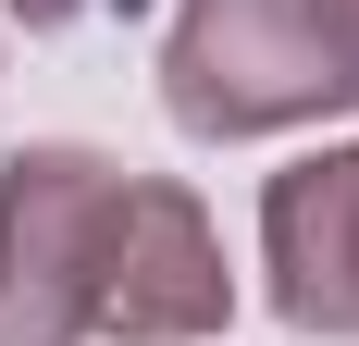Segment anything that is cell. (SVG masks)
I'll list each match as a JSON object with an SVG mask.
<instances>
[{"mask_svg": "<svg viewBox=\"0 0 359 346\" xmlns=\"http://www.w3.org/2000/svg\"><path fill=\"white\" fill-rule=\"evenodd\" d=\"M223 260L174 186H124L87 148H25L0 186V346L211 334Z\"/></svg>", "mask_w": 359, "mask_h": 346, "instance_id": "cell-1", "label": "cell"}, {"mask_svg": "<svg viewBox=\"0 0 359 346\" xmlns=\"http://www.w3.org/2000/svg\"><path fill=\"white\" fill-rule=\"evenodd\" d=\"M323 99H359V62L334 50L323 0H198L174 37V111L198 137H260Z\"/></svg>", "mask_w": 359, "mask_h": 346, "instance_id": "cell-2", "label": "cell"}, {"mask_svg": "<svg viewBox=\"0 0 359 346\" xmlns=\"http://www.w3.org/2000/svg\"><path fill=\"white\" fill-rule=\"evenodd\" d=\"M273 297L285 321L359 334V148L273 186Z\"/></svg>", "mask_w": 359, "mask_h": 346, "instance_id": "cell-3", "label": "cell"}, {"mask_svg": "<svg viewBox=\"0 0 359 346\" xmlns=\"http://www.w3.org/2000/svg\"><path fill=\"white\" fill-rule=\"evenodd\" d=\"M25 25H62V13H111V0H13Z\"/></svg>", "mask_w": 359, "mask_h": 346, "instance_id": "cell-4", "label": "cell"}]
</instances>
